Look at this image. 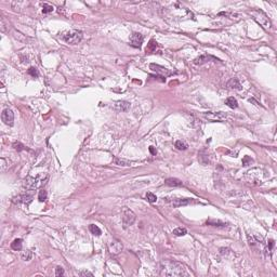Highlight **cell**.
<instances>
[{
    "instance_id": "6da1fadb",
    "label": "cell",
    "mask_w": 277,
    "mask_h": 277,
    "mask_svg": "<svg viewBox=\"0 0 277 277\" xmlns=\"http://www.w3.org/2000/svg\"><path fill=\"white\" fill-rule=\"evenodd\" d=\"M161 276H189L186 266L177 261H165L161 265Z\"/></svg>"
},
{
    "instance_id": "7a4b0ae2",
    "label": "cell",
    "mask_w": 277,
    "mask_h": 277,
    "mask_svg": "<svg viewBox=\"0 0 277 277\" xmlns=\"http://www.w3.org/2000/svg\"><path fill=\"white\" fill-rule=\"evenodd\" d=\"M47 175H37V177H27L26 179L23 182V187L26 189L27 191H34V189H37L38 187H40L41 185H43L47 181Z\"/></svg>"
},
{
    "instance_id": "3957f363",
    "label": "cell",
    "mask_w": 277,
    "mask_h": 277,
    "mask_svg": "<svg viewBox=\"0 0 277 277\" xmlns=\"http://www.w3.org/2000/svg\"><path fill=\"white\" fill-rule=\"evenodd\" d=\"M83 36V34L80 30H70V32L63 33L62 36H61V39L69 44H77L78 42L81 41Z\"/></svg>"
},
{
    "instance_id": "277c9868",
    "label": "cell",
    "mask_w": 277,
    "mask_h": 277,
    "mask_svg": "<svg viewBox=\"0 0 277 277\" xmlns=\"http://www.w3.org/2000/svg\"><path fill=\"white\" fill-rule=\"evenodd\" d=\"M252 18L257 23H259L261 26H263L264 28H269L271 27V21L269 20L267 15L265 14L263 11L261 10H253L250 12Z\"/></svg>"
},
{
    "instance_id": "5b68a950",
    "label": "cell",
    "mask_w": 277,
    "mask_h": 277,
    "mask_svg": "<svg viewBox=\"0 0 277 277\" xmlns=\"http://www.w3.org/2000/svg\"><path fill=\"white\" fill-rule=\"evenodd\" d=\"M135 219H137L135 213L131 209L127 207L123 209V225L125 229H128L129 226H131L134 223Z\"/></svg>"
},
{
    "instance_id": "8992f818",
    "label": "cell",
    "mask_w": 277,
    "mask_h": 277,
    "mask_svg": "<svg viewBox=\"0 0 277 277\" xmlns=\"http://www.w3.org/2000/svg\"><path fill=\"white\" fill-rule=\"evenodd\" d=\"M203 116L210 121H223L226 119V114L223 112H208L204 113Z\"/></svg>"
},
{
    "instance_id": "52a82bcc",
    "label": "cell",
    "mask_w": 277,
    "mask_h": 277,
    "mask_svg": "<svg viewBox=\"0 0 277 277\" xmlns=\"http://www.w3.org/2000/svg\"><path fill=\"white\" fill-rule=\"evenodd\" d=\"M1 119L7 126L12 127L14 125V114L10 108L3 109L1 113Z\"/></svg>"
},
{
    "instance_id": "ba28073f",
    "label": "cell",
    "mask_w": 277,
    "mask_h": 277,
    "mask_svg": "<svg viewBox=\"0 0 277 277\" xmlns=\"http://www.w3.org/2000/svg\"><path fill=\"white\" fill-rule=\"evenodd\" d=\"M149 68H151L153 72L156 73V74L160 75L161 77H168V76H170V75H172V73H171L168 68H166V67H164V66H160V65H158V64H154V63L149 65Z\"/></svg>"
},
{
    "instance_id": "9c48e42d",
    "label": "cell",
    "mask_w": 277,
    "mask_h": 277,
    "mask_svg": "<svg viewBox=\"0 0 277 277\" xmlns=\"http://www.w3.org/2000/svg\"><path fill=\"white\" fill-rule=\"evenodd\" d=\"M34 199V196L30 194H24V195H18L12 198V201L14 204H25V205H29Z\"/></svg>"
},
{
    "instance_id": "30bf717a",
    "label": "cell",
    "mask_w": 277,
    "mask_h": 277,
    "mask_svg": "<svg viewBox=\"0 0 277 277\" xmlns=\"http://www.w3.org/2000/svg\"><path fill=\"white\" fill-rule=\"evenodd\" d=\"M108 249L113 254H118L123 250V244L117 239H113L112 241L108 243Z\"/></svg>"
},
{
    "instance_id": "8fae6325",
    "label": "cell",
    "mask_w": 277,
    "mask_h": 277,
    "mask_svg": "<svg viewBox=\"0 0 277 277\" xmlns=\"http://www.w3.org/2000/svg\"><path fill=\"white\" fill-rule=\"evenodd\" d=\"M130 43H131V46L134 47V48L140 49L143 43V36L140 34V33H133L130 37Z\"/></svg>"
},
{
    "instance_id": "7c38bea8",
    "label": "cell",
    "mask_w": 277,
    "mask_h": 277,
    "mask_svg": "<svg viewBox=\"0 0 277 277\" xmlns=\"http://www.w3.org/2000/svg\"><path fill=\"white\" fill-rule=\"evenodd\" d=\"M171 203H172L173 207L179 208V207H182V206H187L189 205V204H194L196 203V201L192 198H173L172 200H171Z\"/></svg>"
},
{
    "instance_id": "4fadbf2b",
    "label": "cell",
    "mask_w": 277,
    "mask_h": 277,
    "mask_svg": "<svg viewBox=\"0 0 277 277\" xmlns=\"http://www.w3.org/2000/svg\"><path fill=\"white\" fill-rule=\"evenodd\" d=\"M113 108L117 112H127L130 108V103L128 101H116L113 104Z\"/></svg>"
},
{
    "instance_id": "5bb4252c",
    "label": "cell",
    "mask_w": 277,
    "mask_h": 277,
    "mask_svg": "<svg viewBox=\"0 0 277 277\" xmlns=\"http://www.w3.org/2000/svg\"><path fill=\"white\" fill-rule=\"evenodd\" d=\"M165 184L167 186H170V187H180L183 185L182 181L179 179H175V178H169L165 181Z\"/></svg>"
},
{
    "instance_id": "9a60e30c",
    "label": "cell",
    "mask_w": 277,
    "mask_h": 277,
    "mask_svg": "<svg viewBox=\"0 0 277 277\" xmlns=\"http://www.w3.org/2000/svg\"><path fill=\"white\" fill-rule=\"evenodd\" d=\"M209 60H213V61H219L218 60V58H213V56H211V55H207V54H204V55H201V56H199V58H197L196 60L194 61V63L195 64H204V63H206V62H209Z\"/></svg>"
},
{
    "instance_id": "2e32d148",
    "label": "cell",
    "mask_w": 277,
    "mask_h": 277,
    "mask_svg": "<svg viewBox=\"0 0 277 277\" xmlns=\"http://www.w3.org/2000/svg\"><path fill=\"white\" fill-rule=\"evenodd\" d=\"M227 87H229V89H237V90H240L241 89V84L237 78H232L231 80L229 81V83H227Z\"/></svg>"
},
{
    "instance_id": "e0dca14e",
    "label": "cell",
    "mask_w": 277,
    "mask_h": 277,
    "mask_svg": "<svg viewBox=\"0 0 277 277\" xmlns=\"http://www.w3.org/2000/svg\"><path fill=\"white\" fill-rule=\"evenodd\" d=\"M114 164L115 165H118V166H123V167H130L131 166V161L129 160H126V159L123 158H118V157H115L114 158Z\"/></svg>"
},
{
    "instance_id": "ac0fdd59",
    "label": "cell",
    "mask_w": 277,
    "mask_h": 277,
    "mask_svg": "<svg viewBox=\"0 0 277 277\" xmlns=\"http://www.w3.org/2000/svg\"><path fill=\"white\" fill-rule=\"evenodd\" d=\"M225 104L229 107H231V108H236V107L238 106V102H237V100L234 97L227 98L226 101H225Z\"/></svg>"
},
{
    "instance_id": "d6986e66",
    "label": "cell",
    "mask_w": 277,
    "mask_h": 277,
    "mask_svg": "<svg viewBox=\"0 0 277 277\" xmlns=\"http://www.w3.org/2000/svg\"><path fill=\"white\" fill-rule=\"evenodd\" d=\"M157 47H158V44H157V42L154 40V39H152L151 41H149V43L147 44L146 47V52L147 53H153L156 51Z\"/></svg>"
},
{
    "instance_id": "ffe728a7",
    "label": "cell",
    "mask_w": 277,
    "mask_h": 277,
    "mask_svg": "<svg viewBox=\"0 0 277 277\" xmlns=\"http://www.w3.org/2000/svg\"><path fill=\"white\" fill-rule=\"evenodd\" d=\"M22 243L23 240L21 238H18V239H14L13 243L11 244V248H12L13 250H21L22 249Z\"/></svg>"
},
{
    "instance_id": "44dd1931",
    "label": "cell",
    "mask_w": 277,
    "mask_h": 277,
    "mask_svg": "<svg viewBox=\"0 0 277 277\" xmlns=\"http://www.w3.org/2000/svg\"><path fill=\"white\" fill-rule=\"evenodd\" d=\"M173 234L175 236H184L187 234V231L185 227H177L175 229H173Z\"/></svg>"
},
{
    "instance_id": "7402d4cb",
    "label": "cell",
    "mask_w": 277,
    "mask_h": 277,
    "mask_svg": "<svg viewBox=\"0 0 277 277\" xmlns=\"http://www.w3.org/2000/svg\"><path fill=\"white\" fill-rule=\"evenodd\" d=\"M89 229H90V232L94 236H100L101 233H102V232H101V229H98V226H97V225H94V224L89 225Z\"/></svg>"
},
{
    "instance_id": "603a6c76",
    "label": "cell",
    "mask_w": 277,
    "mask_h": 277,
    "mask_svg": "<svg viewBox=\"0 0 277 277\" xmlns=\"http://www.w3.org/2000/svg\"><path fill=\"white\" fill-rule=\"evenodd\" d=\"M207 225H211V226H226V223L221 222V221H215V220H209L207 221Z\"/></svg>"
},
{
    "instance_id": "cb8c5ba5",
    "label": "cell",
    "mask_w": 277,
    "mask_h": 277,
    "mask_svg": "<svg viewBox=\"0 0 277 277\" xmlns=\"http://www.w3.org/2000/svg\"><path fill=\"white\" fill-rule=\"evenodd\" d=\"M175 147L180 151H185L187 149V144L184 142V141H177L175 142Z\"/></svg>"
},
{
    "instance_id": "d4e9b609",
    "label": "cell",
    "mask_w": 277,
    "mask_h": 277,
    "mask_svg": "<svg viewBox=\"0 0 277 277\" xmlns=\"http://www.w3.org/2000/svg\"><path fill=\"white\" fill-rule=\"evenodd\" d=\"M38 199L39 201H46L47 199V192L44 191V189H41V191H39V194H38Z\"/></svg>"
},
{
    "instance_id": "484cf974",
    "label": "cell",
    "mask_w": 277,
    "mask_h": 277,
    "mask_svg": "<svg viewBox=\"0 0 277 277\" xmlns=\"http://www.w3.org/2000/svg\"><path fill=\"white\" fill-rule=\"evenodd\" d=\"M146 199H147V201H149V203H156V200H157V197H156V195L155 194H153V193H147L146 194Z\"/></svg>"
},
{
    "instance_id": "4316f807",
    "label": "cell",
    "mask_w": 277,
    "mask_h": 277,
    "mask_svg": "<svg viewBox=\"0 0 277 277\" xmlns=\"http://www.w3.org/2000/svg\"><path fill=\"white\" fill-rule=\"evenodd\" d=\"M13 147H14V149H16L18 152H21V151H23V149H25V146L21 142H14L13 143Z\"/></svg>"
},
{
    "instance_id": "83f0119b",
    "label": "cell",
    "mask_w": 277,
    "mask_h": 277,
    "mask_svg": "<svg viewBox=\"0 0 277 277\" xmlns=\"http://www.w3.org/2000/svg\"><path fill=\"white\" fill-rule=\"evenodd\" d=\"M32 257H33V253H32V251H30V250H27L26 252H24L22 254V258L25 260V261H29V260L32 259Z\"/></svg>"
},
{
    "instance_id": "f1b7e54d",
    "label": "cell",
    "mask_w": 277,
    "mask_h": 277,
    "mask_svg": "<svg viewBox=\"0 0 277 277\" xmlns=\"http://www.w3.org/2000/svg\"><path fill=\"white\" fill-rule=\"evenodd\" d=\"M28 74L35 78V77H38L39 73H38V70L35 68V67H29V69H28Z\"/></svg>"
},
{
    "instance_id": "f546056e",
    "label": "cell",
    "mask_w": 277,
    "mask_h": 277,
    "mask_svg": "<svg viewBox=\"0 0 277 277\" xmlns=\"http://www.w3.org/2000/svg\"><path fill=\"white\" fill-rule=\"evenodd\" d=\"M53 11V7L50 6V4H43V9H42V12L43 13H49V12H52Z\"/></svg>"
},
{
    "instance_id": "4dcf8cb0",
    "label": "cell",
    "mask_w": 277,
    "mask_h": 277,
    "mask_svg": "<svg viewBox=\"0 0 277 277\" xmlns=\"http://www.w3.org/2000/svg\"><path fill=\"white\" fill-rule=\"evenodd\" d=\"M64 274H65L64 269H63L61 266H58L55 269V276H63Z\"/></svg>"
},
{
    "instance_id": "1f68e13d",
    "label": "cell",
    "mask_w": 277,
    "mask_h": 277,
    "mask_svg": "<svg viewBox=\"0 0 277 277\" xmlns=\"http://www.w3.org/2000/svg\"><path fill=\"white\" fill-rule=\"evenodd\" d=\"M79 276H90V277H92L93 274L91 273V272H88V271H81L80 273H79Z\"/></svg>"
},
{
    "instance_id": "d6a6232c",
    "label": "cell",
    "mask_w": 277,
    "mask_h": 277,
    "mask_svg": "<svg viewBox=\"0 0 277 277\" xmlns=\"http://www.w3.org/2000/svg\"><path fill=\"white\" fill-rule=\"evenodd\" d=\"M149 151L152 152V154H153V155H156V151H155V149H154V147H153V146L149 147Z\"/></svg>"
}]
</instances>
